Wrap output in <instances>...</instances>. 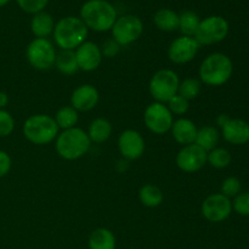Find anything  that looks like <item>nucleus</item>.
Wrapping results in <instances>:
<instances>
[{
	"label": "nucleus",
	"mask_w": 249,
	"mask_h": 249,
	"mask_svg": "<svg viewBox=\"0 0 249 249\" xmlns=\"http://www.w3.org/2000/svg\"><path fill=\"white\" fill-rule=\"evenodd\" d=\"M100 94L91 84H83L74 89L71 96V106L78 112H89L97 106Z\"/></svg>",
	"instance_id": "dca6fc26"
},
{
	"label": "nucleus",
	"mask_w": 249,
	"mask_h": 249,
	"mask_svg": "<svg viewBox=\"0 0 249 249\" xmlns=\"http://www.w3.org/2000/svg\"><path fill=\"white\" fill-rule=\"evenodd\" d=\"M16 1L24 12L36 15L38 12L44 11L49 0H16Z\"/></svg>",
	"instance_id": "2f4dec72"
},
{
	"label": "nucleus",
	"mask_w": 249,
	"mask_h": 249,
	"mask_svg": "<svg viewBox=\"0 0 249 249\" xmlns=\"http://www.w3.org/2000/svg\"><path fill=\"white\" fill-rule=\"evenodd\" d=\"M139 199L147 208H156L163 203L164 196L162 190L158 186L153 184H146L139 191Z\"/></svg>",
	"instance_id": "b1692460"
},
{
	"label": "nucleus",
	"mask_w": 249,
	"mask_h": 249,
	"mask_svg": "<svg viewBox=\"0 0 249 249\" xmlns=\"http://www.w3.org/2000/svg\"><path fill=\"white\" fill-rule=\"evenodd\" d=\"M78 68L83 72H92L97 70L102 62V53L100 46L92 41H84L74 50Z\"/></svg>",
	"instance_id": "2eb2a0df"
},
{
	"label": "nucleus",
	"mask_w": 249,
	"mask_h": 249,
	"mask_svg": "<svg viewBox=\"0 0 249 249\" xmlns=\"http://www.w3.org/2000/svg\"><path fill=\"white\" fill-rule=\"evenodd\" d=\"M197 126L191 119L180 118L173 123L170 133L173 139L182 146L195 143L197 136Z\"/></svg>",
	"instance_id": "a211bd4d"
},
{
	"label": "nucleus",
	"mask_w": 249,
	"mask_h": 249,
	"mask_svg": "<svg viewBox=\"0 0 249 249\" xmlns=\"http://www.w3.org/2000/svg\"><path fill=\"white\" fill-rule=\"evenodd\" d=\"M229 119H230V117L226 116V114H220V116H218V118H216V123H218V125L221 128Z\"/></svg>",
	"instance_id": "4c0bfd02"
},
{
	"label": "nucleus",
	"mask_w": 249,
	"mask_h": 249,
	"mask_svg": "<svg viewBox=\"0 0 249 249\" xmlns=\"http://www.w3.org/2000/svg\"><path fill=\"white\" fill-rule=\"evenodd\" d=\"M180 79L177 72L173 70H160L151 78L148 90L156 102L167 104L170 99L178 95Z\"/></svg>",
	"instance_id": "423d86ee"
},
{
	"label": "nucleus",
	"mask_w": 249,
	"mask_h": 249,
	"mask_svg": "<svg viewBox=\"0 0 249 249\" xmlns=\"http://www.w3.org/2000/svg\"><path fill=\"white\" fill-rule=\"evenodd\" d=\"M55 66L58 72L62 73L63 75H73L79 71L75 53L72 50H61L60 53H57Z\"/></svg>",
	"instance_id": "393cba45"
},
{
	"label": "nucleus",
	"mask_w": 249,
	"mask_h": 249,
	"mask_svg": "<svg viewBox=\"0 0 249 249\" xmlns=\"http://www.w3.org/2000/svg\"><path fill=\"white\" fill-rule=\"evenodd\" d=\"M143 122L145 125L151 133L156 135H163L172 129L174 119H173L172 112L169 111L165 104L160 102H153L143 113Z\"/></svg>",
	"instance_id": "9d476101"
},
{
	"label": "nucleus",
	"mask_w": 249,
	"mask_h": 249,
	"mask_svg": "<svg viewBox=\"0 0 249 249\" xmlns=\"http://www.w3.org/2000/svg\"><path fill=\"white\" fill-rule=\"evenodd\" d=\"M199 44L194 36H181L172 41L168 48V57L175 65H185L196 57Z\"/></svg>",
	"instance_id": "f8f14e48"
},
{
	"label": "nucleus",
	"mask_w": 249,
	"mask_h": 249,
	"mask_svg": "<svg viewBox=\"0 0 249 249\" xmlns=\"http://www.w3.org/2000/svg\"><path fill=\"white\" fill-rule=\"evenodd\" d=\"M55 28V21L53 16L45 11H40L38 14L33 15V18L31 22L32 33L36 36V38H48L50 34H53Z\"/></svg>",
	"instance_id": "6ab92c4d"
},
{
	"label": "nucleus",
	"mask_w": 249,
	"mask_h": 249,
	"mask_svg": "<svg viewBox=\"0 0 249 249\" xmlns=\"http://www.w3.org/2000/svg\"><path fill=\"white\" fill-rule=\"evenodd\" d=\"M55 141L56 152L66 160H79L87 155L91 146V141L87 131L78 126L62 130Z\"/></svg>",
	"instance_id": "7ed1b4c3"
},
{
	"label": "nucleus",
	"mask_w": 249,
	"mask_h": 249,
	"mask_svg": "<svg viewBox=\"0 0 249 249\" xmlns=\"http://www.w3.org/2000/svg\"><path fill=\"white\" fill-rule=\"evenodd\" d=\"M100 50H101L102 57L113 58L119 53L121 45H119L113 38H109V39H106V40L102 43V45L100 46Z\"/></svg>",
	"instance_id": "f704fd0d"
},
{
	"label": "nucleus",
	"mask_w": 249,
	"mask_h": 249,
	"mask_svg": "<svg viewBox=\"0 0 249 249\" xmlns=\"http://www.w3.org/2000/svg\"><path fill=\"white\" fill-rule=\"evenodd\" d=\"M7 104H9V96H7L6 92L0 91V109H4V107H6Z\"/></svg>",
	"instance_id": "e433bc0d"
},
{
	"label": "nucleus",
	"mask_w": 249,
	"mask_h": 249,
	"mask_svg": "<svg viewBox=\"0 0 249 249\" xmlns=\"http://www.w3.org/2000/svg\"><path fill=\"white\" fill-rule=\"evenodd\" d=\"M232 213V202L221 194H213L202 203V215L211 223H221Z\"/></svg>",
	"instance_id": "9b49d317"
},
{
	"label": "nucleus",
	"mask_w": 249,
	"mask_h": 249,
	"mask_svg": "<svg viewBox=\"0 0 249 249\" xmlns=\"http://www.w3.org/2000/svg\"><path fill=\"white\" fill-rule=\"evenodd\" d=\"M88 135L91 142L102 143L112 135V124L105 118H96L90 123Z\"/></svg>",
	"instance_id": "aec40b11"
},
{
	"label": "nucleus",
	"mask_w": 249,
	"mask_h": 249,
	"mask_svg": "<svg viewBox=\"0 0 249 249\" xmlns=\"http://www.w3.org/2000/svg\"><path fill=\"white\" fill-rule=\"evenodd\" d=\"M56 124H57L58 129H62V130H67V129L74 128L78 123V116L77 109L73 108L72 106H62L57 112H56V116L53 117Z\"/></svg>",
	"instance_id": "a878e982"
},
{
	"label": "nucleus",
	"mask_w": 249,
	"mask_h": 249,
	"mask_svg": "<svg viewBox=\"0 0 249 249\" xmlns=\"http://www.w3.org/2000/svg\"><path fill=\"white\" fill-rule=\"evenodd\" d=\"M241 189H242V185H241V181L237 178H226L223 184H221V195L226 196L228 198H231V197L235 198L241 192Z\"/></svg>",
	"instance_id": "c756f323"
},
{
	"label": "nucleus",
	"mask_w": 249,
	"mask_h": 249,
	"mask_svg": "<svg viewBox=\"0 0 249 249\" xmlns=\"http://www.w3.org/2000/svg\"><path fill=\"white\" fill-rule=\"evenodd\" d=\"M231 155L226 148L215 147L214 150L209 151L207 155V162L216 169H224L229 167L231 163Z\"/></svg>",
	"instance_id": "c85d7f7f"
},
{
	"label": "nucleus",
	"mask_w": 249,
	"mask_h": 249,
	"mask_svg": "<svg viewBox=\"0 0 249 249\" xmlns=\"http://www.w3.org/2000/svg\"><path fill=\"white\" fill-rule=\"evenodd\" d=\"M80 19L88 29L95 32H107L112 29L118 18L113 5L107 0H88L80 9Z\"/></svg>",
	"instance_id": "f257e3e1"
},
{
	"label": "nucleus",
	"mask_w": 249,
	"mask_h": 249,
	"mask_svg": "<svg viewBox=\"0 0 249 249\" xmlns=\"http://www.w3.org/2000/svg\"><path fill=\"white\" fill-rule=\"evenodd\" d=\"M179 15L170 9H160L153 16V22L160 31L174 32L179 29Z\"/></svg>",
	"instance_id": "412c9836"
},
{
	"label": "nucleus",
	"mask_w": 249,
	"mask_h": 249,
	"mask_svg": "<svg viewBox=\"0 0 249 249\" xmlns=\"http://www.w3.org/2000/svg\"><path fill=\"white\" fill-rule=\"evenodd\" d=\"M179 29L181 31L182 36H195L201 22L198 15L194 11H184L179 15Z\"/></svg>",
	"instance_id": "bb28decb"
},
{
	"label": "nucleus",
	"mask_w": 249,
	"mask_h": 249,
	"mask_svg": "<svg viewBox=\"0 0 249 249\" xmlns=\"http://www.w3.org/2000/svg\"><path fill=\"white\" fill-rule=\"evenodd\" d=\"M88 27L75 16H67L55 23L53 36L56 45L61 50H72L79 48L88 38Z\"/></svg>",
	"instance_id": "f03ea898"
},
{
	"label": "nucleus",
	"mask_w": 249,
	"mask_h": 249,
	"mask_svg": "<svg viewBox=\"0 0 249 249\" xmlns=\"http://www.w3.org/2000/svg\"><path fill=\"white\" fill-rule=\"evenodd\" d=\"M219 139H220V134L215 126L204 125L197 130L195 143L203 148L204 151L209 152L218 146Z\"/></svg>",
	"instance_id": "5701e85b"
},
{
	"label": "nucleus",
	"mask_w": 249,
	"mask_h": 249,
	"mask_svg": "<svg viewBox=\"0 0 249 249\" xmlns=\"http://www.w3.org/2000/svg\"><path fill=\"white\" fill-rule=\"evenodd\" d=\"M167 106L169 108V111L172 112V114L175 116H182V114L186 113L190 108V101H187L186 99H184L180 95H175L173 99H170L167 102Z\"/></svg>",
	"instance_id": "7c9ffc66"
},
{
	"label": "nucleus",
	"mask_w": 249,
	"mask_h": 249,
	"mask_svg": "<svg viewBox=\"0 0 249 249\" xmlns=\"http://www.w3.org/2000/svg\"><path fill=\"white\" fill-rule=\"evenodd\" d=\"M118 148L124 160H136L145 152V140L139 131L126 129L119 135Z\"/></svg>",
	"instance_id": "4468645a"
},
{
	"label": "nucleus",
	"mask_w": 249,
	"mask_h": 249,
	"mask_svg": "<svg viewBox=\"0 0 249 249\" xmlns=\"http://www.w3.org/2000/svg\"><path fill=\"white\" fill-rule=\"evenodd\" d=\"M208 152L196 143L182 146L177 155V165L185 173H196L207 163Z\"/></svg>",
	"instance_id": "ddd939ff"
},
{
	"label": "nucleus",
	"mask_w": 249,
	"mask_h": 249,
	"mask_svg": "<svg viewBox=\"0 0 249 249\" xmlns=\"http://www.w3.org/2000/svg\"><path fill=\"white\" fill-rule=\"evenodd\" d=\"M229 34V22L221 16H209L201 19L194 38L199 45H212L223 41Z\"/></svg>",
	"instance_id": "6e6552de"
},
{
	"label": "nucleus",
	"mask_w": 249,
	"mask_h": 249,
	"mask_svg": "<svg viewBox=\"0 0 249 249\" xmlns=\"http://www.w3.org/2000/svg\"><path fill=\"white\" fill-rule=\"evenodd\" d=\"M23 135L34 145H48L57 138L58 126L53 117L33 114L24 121Z\"/></svg>",
	"instance_id": "39448f33"
},
{
	"label": "nucleus",
	"mask_w": 249,
	"mask_h": 249,
	"mask_svg": "<svg viewBox=\"0 0 249 249\" xmlns=\"http://www.w3.org/2000/svg\"><path fill=\"white\" fill-rule=\"evenodd\" d=\"M233 72L232 61L221 53L207 56L199 66L198 75L202 83L209 87H221L229 82Z\"/></svg>",
	"instance_id": "20e7f679"
},
{
	"label": "nucleus",
	"mask_w": 249,
	"mask_h": 249,
	"mask_svg": "<svg viewBox=\"0 0 249 249\" xmlns=\"http://www.w3.org/2000/svg\"><path fill=\"white\" fill-rule=\"evenodd\" d=\"M112 38L121 46H126L138 40L143 33V23L135 15L118 17L112 27Z\"/></svg>",
	"instance_id": "1a4fd4ad"
},
{
	"label": "nucleus",
	"mask_w": 249,
	"mask_h": 249,
	"mask_svg": "<svg viewBox=\"0 0 249 249\" xmlns=\"http://www.w3.org/2000/svg\"><path fill=\"white\" fill-rule=\"evenodd\" d=\"M223 138L231 145H245L249 142V123L243 119L230 118L221 126Z\"/></svg>",
	"instance_id": "f3484780"
},
{
	"label": "nucleus",
	"mask_w": 249,
	"mask_h": 249,
	"mask_svg": "<svg viewBox=\"0 0 249 249\" xmlns=\"http://www.w3.org/2000/svg\"><path fill=\"white\" fill-rule=\"evenodd\" d=\"M9 1H10V0H0V7L5 6V5H6Z\"/></svg>",
	"instance_id": "58836bf2"
},
{
	"label": "nucleus",
	"mask_w": 249,
	"mask_h": 249,
	"mask_svg": "<svg viewBox=\"0 0 249 249\" xmlns=\"http://www.w3.org/2000/svg\"><path fill=\"white\" fill-rule=\"evenodd\" d=\"M89 249H116V237L108 229L99 228L89 237Z\"/></svg>",
	"instance_id": "4be33fe9"
},
{
	"label": "nucleus",
	"mask_w": 249,
	"mask_h": 249,
	"mask_svg": "<svg viewBox=\"0 0 249 249\" xmlns=\"http://www.w3.org/2000/svg\"><path fill=\"white\" fill-rule=\"evenodd\" d=\"M56 49L48 38H36L29 43L26 57L29 65L38 71H48L55 66Z\"/></svg>",
	"instance_id": "0eeeda50"
},
{
	"label": "nucleus",
	"mask_w": 249,
	"mask_h": 249,
	"mask_svg": "<svg viewBox=\"0 0 249 249\" xmlns=\"http://www.w3.org/2000/svg\"><path fill=\"white\" fill-rule=\"evenodd\" d=\"M11 165L12 160L9 153L0 150V178H4L9 174L10 169H11Z\"/></svg>",
	"instance_id": "c9c22d12"
},
{
	"label": "nucleus",
	"mask_w": 249,
	"mask_h": 249,
	"mask_svg": "<svg viewBox=\"0 0 249 249\" xmlns=\"http://www.w3.org/2000/svg\"><path fill=\"white\" fill-rule=\"evenodd\" d=\"M232 211L242 216H249V192H240L232 201Z\"/></svg>",
	"instance_id": "72a5a7b5"
},
{
	"label": "nucleus",
	"mask_w": 249,
	"mask_h": 249,
	"mask_svg": "<svg viewBox=\"0 0 249 249\" xmlns=\"http://www.w3.org/2000/svg\"><path fill=\"white\" fill-rule=\"evenodd\" d=\"M201 82L196 78H185L181 80L179 84V89H178V95L186 99L187 101L195 100L201 92Z\"/></svg>",
	"instance_id": "cd10ccee"
},
{
	"label": "nucleus",
	"mask_w": 249,
	"mask_h": 249,
	"mask_svg": "<svg viewBox=\"0 0 249 249\" xmlns=\"http://www.w3.org/2000/svg\"><path fill=\"white\" fill-rule=\"evenodd\" d=\"M15 129V119L11 113L5 109H0V138L11 135Z\"/></svg>",
	"instance_id": "473e14b6"
}]
</instances>
